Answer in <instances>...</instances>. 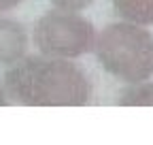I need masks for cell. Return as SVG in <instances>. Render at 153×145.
Masks as SVG:
<instances>
[{"mask_svg": "<svg viewBox=\"0 0 153 145\" xmlns=\"http://www.w3.org/2000/svg\"><path fill=\"white\" fill-rule=\"evenodd\" d=\"M2 83L9 98L26 107H83L91 98V81L79 64L45 53L7 66Z\"/></svg>", "mask_w": 153, "mask_h": 145, "instance_id": "6da1fadb", "label": "cell"}, {"mask_svg": "<svg viewBox=\"0 0 153 145\" xmlns=\"http://www.w3.org/2000/svg\"><path fill=\"white\" fill-rule=\"evenodd\" d=\"M91 51L108 75L126 85L153 77V34L147 26L126 19L106 24Z\"/></svg>", "mask_w": 153, "mask_h": 145, "instance_id": "7a4b0ae2", "label": "cell"}, {"mask_svg": "<svg viewBox=\"0 0 153 145\" xmlns=\"http://www.w3.org/2000/svg\"><path fill=\"white\" fill-rule=\"evenodd\" d=\"M96 28L81 13L49 9L36 19L32 30V43L38 53L51 58L76 60L94 49Z\"/></svg>", "mask_w": 153, "mask_h": 145, "instance_id": "3957f363", "label": "cell"}, {"mask_svg": "<svg viewBox=\"0 0 153 145\" xmlns=\"http://www.w3.org/2000/svg\"><path fill=\"white\" fill-rule=\"evenodd\" d=\"M30 49V34L28 28L13 19L0 15V66H11L28 56Z\"/></svg>", "mask_w": 153, "mask_h": 145, "instance_id": "277c9868", "label": "cell"}, {"mask_svg": "<svg viewBox=\"0 0 153 145\" xmlns=\"http://www.w3.org/2000/svg\"><path fill=\"white\" fill-rule=\"evenodd\" d=\"M113 11L119 19L147 28L153 26V0H113Z\"/></svg>", "mask_w": 153, "mask_h": 145, "instance_id": "5b68a950", "label": "cell"}, {"mask_svg": "<svg viewBox=\"0 0 153 145\" xmlns=\"http://www.w3.org/2000/svg\"><path fill=\"white\" fill-rule=\"evenodd\" d=\"M117 102L123 107H153V81L145 79L138 83H128Z\"/></svg>", "mask_w": 153, "mask_h": 145, "instance_id": "8992f818", "label": "cell"}, {"mask_svg": "<svg viewBox=\"0 0 153 145\" xmlns=\"http://www.w3.org/2000/svg\"><path fill=\"white\" fill-rule=\"evenodd\" d=\"M53 9H62V11H72V13H83L89 9L96 0H49Z\"/></svg>", "mask_w": 153, "mask_h": 145, "instance_id": "52a82bcc", "label": "cell"}, {"mask_svg": "<svg viewBox=\"0 0 153 145\" xmlns=\"http://www.w3.org/2000/svg\"><path fill=\"white\" fill-rule=\"evenodd\" d=\"M22 2H24V0H0V15H4V13L17 9Z\"/></svg>", "mask_w": 153, "mask_h": 145, "instance_id": "ba28073f", "label": "cell"}, {"mask_svg": "<svg viewBox=\"0 0 153 145\" xmlns=\"http://www.w3.org/2000/svg\"><path fill=\"white\" fill-rule=\"evenodd\" d=\"M9 94H7V87H4V83L0 81V107H4V105H9Z\"/></svg>", "mask_w": 153, "mask_h": 145, "instance_id": "9c48e42d", "label": "cell"}]
</instances>
